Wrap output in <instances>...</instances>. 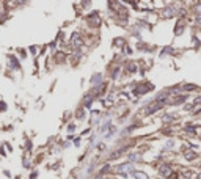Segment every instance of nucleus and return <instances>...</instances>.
<instances>
[{
    "label": "nucleus",
    "instance_id": "obj_14",
    "mask_svg": "<svg viewBox=\"0 0 201 179\" xmlns=\"http://www.w3.org/2000/svg\"><path fill=\"white\" fill-rule=\"evenodd\" d=\"M171 119H173V116H168V115H167V116H165V118H163V121H165V123H170V121H171Z\"/></svg>",
    "mask_w": 201,
    "mask_h": 179
},
{
    "label": "nucleus",
    "instance_id": "obj_10",
    "mask_svg": "<svg viewBox=\"0 0 201 179\" xmlns=\"http://www.w3.org/2000/svg\"><path fill=\"white\" fill-rule=\"evenodd\" d=\"M140 157V154H131V156H129V159H131V162H134V160H137Z\"/></svg>",
    "mask_w": 201,
    "mask_h": 179
},
{
    "label": "nucleus",
    "instance_id": "obj_2",
    "mask_svg": "<svg viewBox=\"0 0 201 179\" xmlns=\"http://www.w3.org/2000/svg\"><path fill=\"white\" fill-rule=\"evenodd\" d=\"M162 107V104L160 102H156V104H152V105H149L148 107V110L145 112V115H151V113H154V112H157L159 109Z\"/></svg>",
    "mask_w": 201,
    "mask_h": 179
},
{
    "label": "nucleus",
    "instance_id": "obj_8",
    "mask_svg": "<svg viewBox=\"0 0 201 179\" xmlns=\"http://www.w3.org/2000/svg\"><path fill=\"white\" fill-rule=\"evenodd\" d=\"M100 79H102V75H100V74H96V75H93L91 82H93V83H94V82H100Z\"/></svg>",
    "mask_w": 201,
    "mask_h": 179
},
{
    "label": "nucleus",
    "instance_id": "obj_11",
    "mask_svg": "<svg viewBox=\"0 0 201 179\" xmlns=\"http://www.w3.org/2000/svg\"><path fill=\"white\" fill-rule=\"evenodd\" d=\"M129 69H131V72H135V69H137V64H135V63H131V64H129Z\"/></svg>",
    "mask_w": 201,
    "mask_h": 179
},
{
    "label": "nucleus",
    "instance_id": "obj_6",
    "mask_svg": "<svg viewBox=\"0 0 201 179\" xmlns=\"http://www.w3.org/2000/svg\"><path fill=\"white\" fill-rule=\"evenodd\" d=\"M163 16H165V17L173 16V8H165V11H163Z\"/></svg>",
    "mask_w": 201,
    "mask_h": 179
},
{
    "label": "nucleus",
    "instance_id": "obj_13",
    "mask_svg": "<svg viewBox=\"0 0 201 179\" xmlns=\"http://www.w3.org/2000/svg\"><path fill=\"white\" fill-rule=\"evenodd\" d=\"M195 11H196V13H201V3H196L195 5V8H193Z\"/></svg>",
    "mask_w": 201,
    "mask_h": 179
},
{
    "label": "nucleus",
    "instance_id": "obj_9",
    "mask_svg": "<svg viewBox=\"0 0 201 179\" xmlns=\"http://www.w3.org/2000/svg\"><path fill=\"white\" fill-rule=\"evenodd\" d=\"M182 174H184L185 177H192V173H190V170H182Z\"/></svg>",
    "mask_w": 201,
    "mask_h": 179
},
{
    "label": "nucleus",
    "instance_id": "obj_4",
    "mask_svg": "<svg viewBox=\"0 0 201 179\" xmlns=\"http://www.w3.org/2000/svg\"><path fill=\"white\" fill-rule=\"evenodd\" d=\"M132 176L135 177V179H148V176L145 174L143 171H138V170H134L132 171Z\"/></svg>",
    "mask_w": 201,
    "mask_h": 179
},
{
    "label": "nucleus",
    "instance_id": "obj_15",
    "mask_svg": "<svg viewBox=\"0 0 201 179\" xmlns=\"http://www.w3.org/2000/svg\"><path fill=\"white\" fill-rule=\"evenodd\" d=\"M196 104H201V96H199V98H196V99L193 101V105H196Z\"/></svg>",
    "mask_w": 201,
    "mask_h": 179
},
{
    "label": "nucleus",
    "instance_id": "obj_12",
    "mask_svg": "<svg viewBox=\"0 0 201 179\" xmlns=\"http://www.w3.org/2000/svg\"><path fill=\"white\" fill-rule=\"evenodd\" d=\"M195 88H196L195 85H185V86H184V90H185V91H190V90H195Z\"/></svg>",
    "mask_w": 201,
    "mask_h": 179
},
{
    "label": "nucleus",
    "instance_id": "obj_18",
    "mask_svg": "<svg viewBox=\"0 0 201 179\" xmlns=\"http://www.w3.org/2000/svg\"><path fill=\"white\" fill-rule=\"evenodd\" d=\"M196 22H198V24H201V16H198V17H196Z\"/></svg>",
    "mask_w": 201,
    "mask_h": 179
},
{
    "label": "nucleus",
    "instance_id": "obj_16",
    "mask_svg": "<svg viewBox=\"0 0 201 179\" xmlns=\"http://www.w3.org/2000/svg\"><path fill=\"white\" fill-rule=\"evenodd\" d=\"M91 99H93L91 96H88V98L85 99V105H88V104H90V102H91Z\"/></svg>",
    "mask_w": 201,
    "mask_h": 179
},
{
    "label": "nucleus",
    "instance_id": "obj_19",
    "mask_svg": "<svg viewBox=\"0 0 201 179\" xmlns=\"http://www.w3.org/2000/svg\"><path fill=\"white\" fill-rule=\"evenodd\" d=\"M196 177H198V179H201V173H199V174H198V176H196Z\"/></svg>",
    "mask_w": 201,
    "mask_h": 179
},
{
    "label": "nucleus",
    "instance_id": "obj_3",
    "mask_svg": "<svg viewBox=\"0 0 201 179\" xmlns=\"http://www.w3.org/2000/svg\"><path fill=\"white\" fill-rule=\"evenodd\" d=\"M160 174L162 176H170V173H171V168H170V165H162L160 166Z\"/></svg>",
    "mask_w": 201,
    "mask_h": 179
},
{
    "label": "nucleus",
    "instance_id": "obj_1",
    "mask_svg": "<svg viewBox=\"0 0 201 179\" xmlns=\"http://www.w3.org/2000/svg\"><path fill=\"white\" fill-rule=\"evenodd\" d=\"M71 43H72L74 47H82V46H83V41H82V38H80L79 33H74V35H72V38H71Z\"/></svg>",
    "mask_w": 201,
    "mask_h": 179
},
{
    "label": "nucleus",
    "instance_id": "obj_17",
    "mask_svg": "<svg viewBox=\"0 0 201 179\" xmlns=\"http://www.w3.org/2000/svg\"><path fill=\"white\" fill-rule=\"evenodd\" d=\"M109 171V165L107 166H104V168H102V171H100V173H107Z\"/></svg>",
    "mask_w": 201,
    "mask_h": 179
},
{
    "label": "nucleus",
    "instance_id": "obj_7",
    "mask_svg": "<svg viewBox=\"0 0 201 179\" xmlns=\"http://www.w3.org/2000/svg\"><path fill=\"white\" fill-rule=\"evenodd\" d=\"M185 99H187V96H179L176 101H173V104H181V102H184Z\"/></svg>",
    "mask_w": 201,
    "mask_h": 179
},
{
    "label": "nucleus",
    "instance_id": "obj_5",
    "mask_svg": "<svg viewBox=\"0 0 201 179\" xmlns=\"http://www.w3.org/2000/svg\"><path fill=\"white\" fill-rule=\"evenodd\" d=\"M184 157H185L187 160H193V159H196V154H195L193 151H185V152H184Z\"/></svg>",
    "mask_w": 201,
    "mask_h": 179
}]
</instances>
